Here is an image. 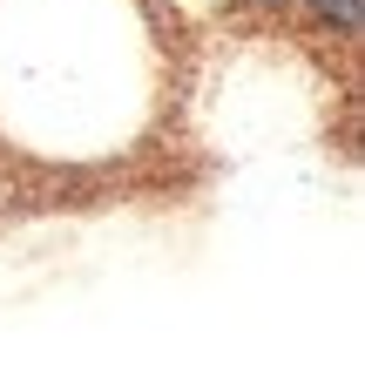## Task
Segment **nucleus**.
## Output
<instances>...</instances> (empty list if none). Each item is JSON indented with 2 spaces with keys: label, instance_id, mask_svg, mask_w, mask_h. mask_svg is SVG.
Here are the masks:
<instances>
[{
  "label": "nucleus",
  "instance_id": "obj_1",
  "mask_svg": "<svg viewBox=\"0 0 365 365\" xmlns=\"http://www.w3.org/2000/svg\"><path fill=\"white\" fill-rule=\"evenodd\" d=\"M318 7H331L339 21H352V14H359V0H318Z\"/></svg>",
  "mask_w": 365,
  "mask_h": 365
}]
</instances>
